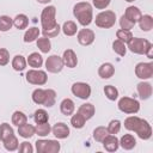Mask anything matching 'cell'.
Here are the masks:
<instances>
[{"label":"cell","instance_id":"cell-21","mask_svg":"<svg viewBox=\"0 0 153 153\" xmlns=\"http://www.w3.org/2000/svg\"><path fill=\"white\" fill-rule=\"evenodd\" d=\"M118 142H120V146L123 149H127V151L133 149L136 146V140L131 134H124L121 137V140H118Z\"/></svg>","mask_w":153,"mask_h":153},{"label":"cell","instance_id":"cell-29","mask_svg":"<svg viewBox=\"0 0 153 153\" xmlns=\"http://www.w3.org/2000/svg\"><path fill=\"white\" fill-rule=\"evenodd\" d=\"M39 29L38 27H30L26 30V32L24 33V42L25 43H31L33 41H36L39 36Z\"/></svg>","mask_w":153,"mask_h":153},{"label":"cell","instance_id":"cell-8","mask_svg":"<svg viewBox=\"0 0 153 153\" xmlns=\"http://www.w3.org/2000/svg\"><path fill=\"white\" fill-rule=\"evenodd\" d=\"M117 105L118 109L124 114H136L140 110V103L130 97H122Z\"/></svg>","mask_w":153,"mask_h":153},{"label":"cell","instance_id":"cell-36","mask_svg":"<svg viewBox=\"0 0 153 153\" xmlns=\"http://www.w3.org/2000/svg\"><path fill=\"white\" fill-rule=\"evenodd\" d=\"M33 120L36 123H45L49 121V115L44 109H38L35 111Z\"/></svg>","mask_w":153,"mask_h":153},{"label":"cell","instance_id":"cell-19","mask_svg":"<svg viewBox=\"0 0 153 153\" xmlns=\"http://www.w3.org/2000/svg\"><path fill=\"white\" fill-rule=\"evenodd\" d=\"M78 112H79L81 116H84V118L87 121V120H90V118L93 117V115H94V112H96V109H94V105H93V104H91V103H85V104H81V105L79 106Z\"/></svg>","mask_w":153,"mask_h":153},{"label":"cell","instance_id":"cell-37","mask_svg":"<svg viewBox=\"0 0 153 153\" xmlns=\"http://www.w3.org/2000/svg\"><path fill=\"white\" fill-rule=\"evenodd\" d=\"M86 123V120L84 118V116H81L79 112H76L75 115L72 116L71 118V124L75 128V129H81Z\"/></svg>","mask_w":153,"mask_h":153},{"label":"cell","instance_id":"cell-3","mask_svg":"<svg viewBox=\"0 0 153 153\" xmlns=\"http://www.w3.org/2000/svg\"><path fill=\"white\" fill-rule=\"evenodd\" d=\"M128 48L131 53L134 54H140V55H147V57L152 59V44L149 41L141 38V37H133L129 42H128Z\"/></svg>","mask_w":153,"mask_h":153},{"label":"cell","instance_id":"cell-48","mask_svg":"<svg viewBox=\"0 0 153 153\" xmlns=\"http://www.w3.org/2000/svg\"><path fill=\"white\" fill-rule=\"evenodd\" d=\"M39 4H48V2H50L51 0H37Z\"/></svg>","mask_w":153,"mask_h":153},{"label":"cell","instance_id":"cell-16","mask_svg":"<svg viewBox=\"0 0 153 153\" xmlns=\"http://www.w3.org/2000/svg\"><path fill=\"white\" fill-rule=\"evenodd\" d=\"M102 142H103V147L108 152H115L120 147L118 139L116 137V135H112V134H109L108 136H105V139Z\"/></svg>","mask_w":153,"mask_h":153},{"label":"cell","instance_id":"cell-20","mask_svg":"<svg viewBox=\"0 0 153 153\" xmlns=\"http://www.w3.org/2000/svg\"><path fill=\"white\" fill-rule=\"evenodd\" d=\"M124 16L127 19H129L130 22H133L134 24L139 22V19L141 18L142 13L141 11L139 10V7H135V6H129L126 8V12H124Z\"/></svg>","mask_w":153,"mask_h":153},{"label":"cell","instance_id":"cell-28","mask_svg":"<svg viewBox=\"0 0 153 153\" xmlns=\"http://www.w3.org/2000/svg\"><path fill=\"white\" fill-rule=\"evenodd\" d=\"M61 29H62V31H63V33H65L66 36H74V35L76 33V31H78L76 24H75L74 22H72V20L65 22Z\"/></svg>","mask_w":153,"mask_h":153},{"label":"cell","instance_id":"cell-15","mask_svg":"<svg viewBox=\"0 0 153 153\" xmlns=\"http://www.w3.org/2000/svg\"><path fill=\"white\" fill-rule=\"evenodd\" d=\"M62 61L63 65L67 66L68 68H74L78 65V57L76 54L74 53V50L72 49H67L63 51V56H62Z\"/></svg>","mask_w":153,"mask_h":153},{"label":"cell","instance_id":"cell-30","mask_svg":"<svg viewBox=\"0 0 153 153\" xmlns=\"http://www.w3.org/2000/svg\"><path fill=\"white\" fill-rule=\"evenodd\" d=\"M50 131H51V127H50V124L48 122H45V123H37V126L35 127V134H37L38 136H42V137L49 135Z\"/></svg>","mask_w":153,"mask_h":153},{"label":"cell","instance_id":"cell-6","mask_svg":"<svg viewBox=\"0 0 153 153\" xmlns=\"http://www.w3.org/2000/svg\"><path fill=\"white\" fill-rule=\"evenodd\" d=\"M96 25L102 29H110L116 23V13L114 11H103L96 16Z\"/></svg>","mask_w":153,"mask_h":153},{"label":"cell","instance_id":"cell-38","mask_svg":"<svg viewBox=\"0 0 153 153\" xmlns=\"http://www.w3.org/2000/svg\"><path fill=\"white\" fill-rule=\"evenodd\" d=\"M112 49L116 54H118L120 56H124L127 53V48H126V43L120 41V39H115L112 43Z\"/></svg>","mask_w":153,"mask_h":153},{"label":"cell","instance_id":"cell-11","mask_svg":"<svg viewBox=\"0 0 153 153\" xmlns=\"http://www.w3.org/2000/svg\"><path fill=\"white\" fill-rule=\"evenodd\" d=\"M72 93L80 99H87L91 96V87L86 82H74L71 88Z\"/></svg>","mask_w":153,"mask_h":153},{"label":"cell","instance_id":"cell-42","mask_svg":"<svg viewBox=\"0 0 153 153\" xmlns=\"http://www.w3.org/2000/svg\"><path fill=\"white\" fill-rule=\"evenodd\" d=\"M106 129H108L109 134L116 135V134L121 130V122H120L118 120H112V121H110V123L108 124Z\"/></svg>","mask_w":153,"mask_h":153},{"label":"cell","instance_id":"cell-24","mask_svg":"<svg viewBox=\"0 0 153 153\" xmlns=\"http://www.w3.org/2000/svg\"><path fill=\"white\" fill-rule=\"evenodd\" d=\"M139 26L142 31H151L152 27H153V18L152 16L149 14H145V16H141V18L139 19Z\"/></svg>","mask_w":153,"mask_h":153},{"label":"cell","instance_id":"cell-31","mask_svg":"<svg viewBox=\"0 0 153 153\" xmlns=\"http://www.w3.org/2000/svg\"><path fill=\"white\" fill-rule=\"evenodd\" d=\"M13 25L19 30L26 29L29 25V18L25 14H17L16 18L13 19Z\"/></svg>","mask_w":153,"mask_h":153},{"label":"cell","instance_id":"cell-23","mask_svg":"<svg viewBox=\"0 0 153 153\" xmlns=\"http://www.w3.org/2000/svg\"><path fill=\"white\" fill-rule=\"evenodd\" d=\"M18 134H19V136H22L24 139H30L35 135V127L26 122L18 127Z\"/></svg>","mask_w":153,"mask_h":153},{"label":"cell","instance_id":"cell-25","mask_svg":"<svg viewBox=\"0 0 153 153\" xmlns=\"http://www.w3.org/2000/svg\"><path fill=\"white\" fill-rule=\"evenodd\" d=\"M26 63H29L30 67L37 69V68L42 67V65H43V57H42L38 53H31V54L27 56Z\"/></svg>","mask_w":153,"mask_h":153},{"label":"cell","instance_id":"cell-45","mask_svg":"<svg viewBox=\"0 0 153 153\" xmlns=\"http://www.w3.org/2000/svg\"><path fill=\"white\" fill-rule=\"evenodd\" d=\"M120 25H121V29H123V30H130V29L134 27L135 24L133 22H130L129 19H127L126 16L123 14L121 17V19H120Z\"/></svg>","mask_w":153,"mask_h":153},{"label":"cell","instance_id":"cell-40","mask_svg":"<svg viewBox=\"0 0 153 153\" xmlns=\"http://www.w3.org/2000/svg\"><path fill=\"white\" fill-rule=\"evenodd\" d=\"M104 93H105V96L109 100H116L118 98V91L112 85H106L104 87Z\"/></svg>","mask_w":153,"mask_h":153},{"label":"cell","instance_id":"cell-49","mask_svg":"<svg viewBox=\"0 0 153 153\" xmlns=\"http://www.w3.org/2000/svg\"><path fill=\"white\" fill-rule=\"evenodd\" d=\"M127 2H133V1H135V0H126Z\"/></svg>","mask_w":153,"mask_h":153},{"label":"cell","instance_id":"cell-43","mask_svg":"<svg viewBox=\"0 0 153 153\" xmlns=\"http://www.w3.org/2000/svg\"><path fill=\"white\" fill-rule=\"evenodd\" d=\"M60 31H61V27H60V25H59V24H57L56 26H54V27L49 29V30H42L43 36H44V37H47V38L56 37V36L60 33Z\"/></svg>","mask_w":153,"mask_h":153},{"label":"cell","instance_id":"cell-10","mask_svg":"<svg viewBox=\"0 0 153 153\" xmlns=\"http://www.w3.org/2000/svg\"><path fill=\"white\" fill-rule=\"evenodd\" d=\"M135 74L139 79H149L153 76V63L152 62H140L135 67Z\"/></svg>","mask_w":153,"mask_h":153},{"label":"cell","instance_id":"cell-4","mask_svg":"<svg viewBox=\"0 0 153 153\" xmlns=\"http://www.w3.org/2000/svg\"><path fill=\"white\" fill-rule=\"evenodd\" d=\"M55 99H56V92L51 88H36L32 92V100L36 104H42L47 108H50L55 104Z\"/></svg>","mask_w":153,"mask_h":153},{"label":"cell","instance_id":"cell-26","mask_svg":"<svg viewBox=\"0 0 153 153\" xmlns=\"http://www.w3.org/2000/svg\"><path fill=\"white\" fill-rule=\"evenodd\" d=\"M12 67L14 71L17 72H20V71H24L25 67H26V60L23 55H16L12 60Z\"/></svg>","mask_w":153,"mask_h":153},{"label":"cell","instance_id":"cell-41","mask_svg":"<svg viewBox=\"0 0 153 153\" xmlns=\"http://www.w3.org/2000/svg\"><path fill=\"white\" fill-rule=\"evenodd\" d=\"M116 37L117 39L124 42V43H128L131 38H133V33L130 32V30H123V29H120L116 31Z\"/></svg>","mask_w":153,"mask_h":153},{"label":"cell","instance_id":"cell-22","mask_svg":"<svg viewBox=\"0 0 153 153\" xmlns=\"http://www.w3.org/2000/svg\"><path fill=\"white\" fill-rule=\"evenodd\" d=\"M60 110L63 115L66 116H71L73 115L74 110H75V105H74V102L69 98H65L61 103H60Z\"/></svg>","mask_w":153,"mask_h":153},{"label":"cell","instance_id":"cell-17","mask_svg":"<svg viewBox=\"0 0 153 153\" xmlns=\"http://www.w3.org/2000/svg\"><path fill=\"white\" fill-rule=\"evenodd\" d=\"M137 93L141 99H148L152 96V85L146 81H141L137 84Z\"/></svg>","mask_w":153,"mask_h":153},{"label":"cell","instance_id":"cell-14","mask_svg":"<svg viewBox=\"0 0 153 153\" xmlns=\"http://www.w3.org/2000/svg\"><path fill=\"white\" fill-rule=\"evenodd\" d=\"M51 131L55 135V137H57V139H66L69 136V128L63 122L55 123L54 127L51 128Z\"/></svg>","mask_w":153,"mask_h":153},{"label":"cell","instance_id":"cell-32","mask_svg":"<svg viewBox=\"0 0 153 153\" xmlns=\"http://www.w3.org/2000/svg\"><path fill=\"white\" fill-rule=\"evenodd\" d=\"M26 122H27V116L24 112H22V111H14L13 112V115H12V123L14 126L19 127V126H22V124H24Z\"/></svg>","mask_w":153,"mask_h":153},{"label":"cell","instance_id":"cell-9","mask_svg":"<svg viewBox=\"0 0 153 153\" xmlns=\"http://www.w3.org/2000/svg\"><path fill=\"white\" fill-rule=\"evenodd\" d=\"M48 80V76H47V73L44 71H41L39 68L36 69H30L26 72V81L29 84H32V85H44Z\"/></svg>","mask_w":153,"mask_h":153},{"label":"cell","instance_id":"cell-34","mask_svg":"<svg viewBox=\"0 0 153 153\" xmlns=\"http://www.w3.org/2000/svg\"><path fill=\"white\" fill-rule=\"evenodd\" d=\"M108 135H109V131H108V129H106L105 127H103V126L97 127V128L93 130V139H94L97 142H102V141L105 139V136H108Z\"/></svg>","mask_w":153,"mask_h":153},{"label":"cell","instance_id":"cell-33","mask_svg":"<svg viewBox=\"0 0 153 153\" xmlns=\"http://www.w3.org/2000/svg\"><path fill=\"white\" fill-rule=\"evenodd\" d=\"M36 41H37V47H38V49H39L42 53L47 54V53L50 51V49H51V43H50L49 38L42 37V38H37Z\"/></svg>","mask_w":153,"mask_h":153},{"label":"cell","instance_id":"cell-39","mask_svg":"<svg viewBox=\"0 0 153 153\" xmlns=\"http://www.w3.org/2000/svg\"><path fill=\"white\" fill-rule=\"evenodd\" d=\"M13 25V19L8 16H1L0 17V31L5 32L8 31Z\"/></svg>","mask_w":153,"mask_h":153},{"label":"cell","instance_id":"cell-35","mask_svg":"<svg viewBox=\"0 0 153 153\" xmlns=\"http://www.w3.org/2000/svg\"><path fill=\"white\" fill-rule=\"evenodd\" d=\"M2 143H4L5 148H6L7 151H10V152H13V151L18 149V147H19V142H18V139H17L16 135L10 136V137H8L6 141H4Z\"/></svg>","mask_w":153,"mask_h":153},{"label":"cell","instance_id":"cell-7","mask_svg":"<svg viewBox=\"0 0 153 153\" xmlns=\"http://www.w3.org/2000/svg\"><path fill=\"white\" fill-rule=\"evenodd\" d=\"M36 151L38 153H57L61 148V145L57 140H37Z\"/></svg>","mask_w":153,"mask_h":153},{"label":"cell","instance_id":"cell-5","mask_svg":"<svg viewBox=\"0 0 153 153\" xmlns=\"http://www.w3.org/2000/svg\"><path fill=\"white\" fill-rule=\"evenodd\" d=\"M55 14H56L55 6H47L43 8L41 13V25L43 30H49L57 25L55 20Z\"/></svg>","mask_w":153,"mask_h":153},{"label":"cell","instance_id":"cell-12","mask_svg":"<svg viewBox=\"0 0 153 153\" xmlns=\"http://www.w3.org/2000/svg\"><path fill=\"white\" fill-rule=\"evenodd\" d=\"M63 61L62 57L57 55H50L45 61V68L50 73H60L63 68Z\"/></svg>","mask_w":153,"mask_h":153},{"label":"cell","instance_id":"cell-46","mask_svg":"<svg viewBox=\"0 0 153 153\" xmlns=\"http://www.w3.org/2000/svg\"><path fill=\"white\" fill-rule=\"evenodd\" d=\"M92 4L97 10H104L109 6L110 0H92Z\"/></svg>","mask_w":153,"mask_h":153},{"label":"cell","instance_id":"cell-27","mask_svg":"<svg viewBox=\"0 0 153 153\" xmlns=\"http://www.w3.org/2000/svg\"><path fill=\"white\" fill-rule=\"evenodd\" d=\"M12 135H14L13 128H12L8 123L4 122V123L0 126V140L4 142V141H6V140H7L10 136H12Z\"/></svg>","mask_w":153,"mask_h":153},{"label":"cell","instance_id":"cell-47","mask_svg":"<svg viewBox=\"0 0 153 153\" xmlns=\"http://www.w3.org/2000/svg\"><path fill=\"white\" fill-rule=\"evenodd\" d=\"M18 148H19V152H22V153H32L33 152V147L31 146V143H29L26 141L22 142Z\"/></svg>","mask_w":153,"mask_h":153},{"label":"cell","instance_id":"cell-13","mask_svg":"<svg viewBox=\"0 0 153 153\" xmlns=\"http://www.w3.org/2000/svg\"><path fill=\"white\" fill-rule=\"evenodd\" d=\"M78 42L81 44V45H90L93 43L94 41V32L90 29H81L79 32H78Z\"/></svg>","mask_w":153,"mask_h":153},{"label":"cell","instance_id":"cell-1","mask_svg":"<svg viewBox=\"0 0 153 153\" xmlns=\"http://www.w3.org/2000/svg\"><path fill=\"white\" fill-rule=\"evenodd\" d=\"M124 127H126V129H128L130 131H135L137 134V136L142 140H148L152 136L151 124L146 120L140 118L137 116L127 117L124 120Z\"/></svg>","mask_w":153,"mask_h":153},{"label":"cell","instance_id":"cell-44","mask_svg":"<svg viewBox=\"0 0 153 153\" xmlns=\"http://www.w3.org/2000/svg\"><path fill=\"white\" fill-rule=\"evenodd\" d=\"M10 62V53L5 48H0V66H6Z\"/></svg>","mask_w":153,"mask_h":153},{"label":"cell","instance_id":"cell-18","mask_svg":"<svg viewBox=\"0 0 153 153\" xmlns=\"http://www.w3.org/2000/svg\"><path fill=\"white\" fill-rule=\"evenodd\" d=\"M98 74H99V76L102 79H109V78H111L115 74V67H114V65L110 63V62L103 63L99 67V69H98Z\"/></svg>","mask_w":153,"mask_h":153},{"label":"cell","instance_id":"cell-2","mask_svg":"<svg viewBox=\"0 0 153 153\" xmlns=\"http://www.w3.org/2000/svg\"><path fill=\"white\" fill-rule=\"evenodd\" d=\"M73 14L78 19L79 24H81L82 26L90 25L93 19V11H92L91 4L85 1L75 4L73 7Z\"/></svg>","mask_w":153,"mask_h":153}]
</instances>
